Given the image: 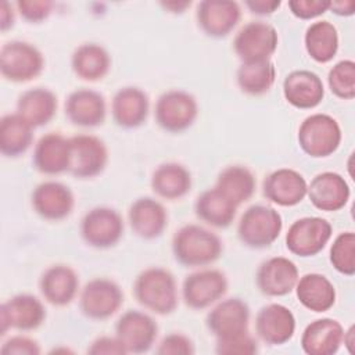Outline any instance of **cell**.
<instances>
[{
  "instance_id": "obj_1",
  "label": "cell",
  "mask_w": 355,
  "mask_h": 355,
  "mask_svg": "<svg viewBox=\"0 0 355 355\" xmlns=\"http://www.w3.org/2000/svg\"><path fill=\"white\" fill-rule=\"evenodd\" d=\"M223 252V241L209 229L189 223L172 237V254L186 268H202L214 263Z\"/></svg>"
},
{
  "instance_id": "obj_2",
  "label": "cell",
  "mask_w": 355,
  "mask_h": 355,
  "mask_svg": "<svg viewBox=\"0 0 355 355\" xmlns=\"http://www.w3.org/2000/svg\"><path fill=\"white\" fill-rule=\"evenodd\" d=\"M136 301L147 311L165 316L178 308V283L165 268L151 266L141 270L133 283Z\"/></svg>"
},
{
  "instance_id": "obj_3",
  "label": "cell",
  "mask_w": 355,
  "mask_h": 355,
  "mask_svg": "<svg viewBox=\"0 0 355 355\" xmlns=\"http://www.w3.org/2000/svg\"><path fill=\"white\" fill-rule=\"evenodd\" d=\"M283 230V218L272 207L254 204L241 215L237 225L239 240L250 248L270 247Z\"/></svg>"
},
{
  "instance_id": "obj_4",
  "label": "cell",
  "mask_w": 355,
  "mask_h": 355,
  "mask_svg": "<svg viewBox=\"0 0 355 355\" xmlns=\"http://www.w3.org/2000/svg\"><path fill=\"white\" fill-rule=\"evenodd\" d=\"M343 139L338 122L327 114L316 112L306 116L300 128L297 140L301 150L312 158L331 155L340 147Z\"/></svg>"
},
{
  "instance_id": "obj_5",
  "label": "cell",
  "mask_w": 355,
  "mask_h": 355,
  "mask_svg": "<svg viewBox=\"0 0 355 355\" xmlns=\"http://www.w3.org/2000/svg\"><path fill=\"white\" fill-rule=\"evenodd\" d=\"M44 68L40 50L22 40H11L0 50V73L14 83H25L36 79Z\"/></svg>"
},
{
  "instance_id": "obj_6",
  "label": "cell",
  "mask_w": 355,
  "mask_h": 355,
  "mask_svg": "<svg viewBox=\"0 0 355 355\" xmlns=\"http://www.w3.org/2000/svg\"><path fill=\"white\" fill-rule=\"evenodd\" d=\"M198 116V104L196 97L180 89H172L162 93L154 107L157 125L169 133H182L193 126Z\"/></svg>"
},
{
  "instance_id": "obj_7",
  "label": "cell",
  "mask_w": 355,
  "mask_h": 355,
  "mask_svg": "<svg viewBox=\"0 0 355 355\" xmlns=\"http://www.w3.org/2000/svg\"><path fill=\"white\" fill-rule=\"evenodd\" d=\"M123 218L110 207H96L87 211L79 225L82 240L98 250H107L116 245L123 236Z\"/></svg>"
},
{
  "instance_id": "obj_8",
  "label": "cell",
  "mask_w": 355,
  "mask_h": 355,
  "mask_svg": "<svg viewBox=\"0 0 355 355\" xmlns=\"http://www.w3.org/2000/svg\"><path fill=\"white\" fill-rule=\"evenodd\" d=\"M123 304V291L119 284L107 277L89 280L79 294V309L90 320H107Z\"/></svg>"
},
{
  "instance_id": "obj_9",
  "label": "cell",
  "mask_w": 355,
  "mask_h": 355,
  "mask_svg": "<svg viewBox=\"0 0 355 355\" xmlns=\"http://www.w3.org/2000/svg\"><path fill=\"white\" fill-rule=\"evenodd\" d=\"M279 35L273 25L263 21L247 22L233 39V51L241 62L266 61L277 50Z\"/></svg>"
},
{
  "instance_id": "obj_10",
  "label": "cell",
  "mask_w": 355,
  "mask_h": 355,
  "mask_svg": "<svg viewBox=\"0 0 355 355\" xmlns=\"http://www.w3.org/2000/svg\"><path fill=\"white\" fill-rule=\"evenodd\" d=\"M108 164V148L94 135L69 137L68 173L76 179H92L101 175Z\"/></svg>"
},
{
  "instance_id": "obj_11",
  "label": "cell",
  "mask_w": 355,
  "mask_h": 355,
  "mask_svg": "<svg viewBox=\"0 0 355 355\" xmlns=\"http://www.w3.org/2000/svg\"><path fill=\"white\" fill-rule=\"evenodd\" d=\"M333 234L330 222L320 216H304L291 223L286 233V247L297 257L319 254Z\"/></svg>"
},
{
  "instance_id": "obj_12",
  "label": "cell",
  "mask_w": 355,
  "mask_h": 355,
  "mask_svg": "<svg viewBox=\"0 0 355 355\" xmlns=\"http://www.w3.org/2000/svg\"><path fill=\"white\" fill-rule=\"evenodd\" d=\"M227 277L219 269H200L187 275L182 284V298L190 309L201 311L216 304L227 293Z\"/></svg>"
},
{
  "instance_id": "obj_13",
  "label": "cell",
  "mask_w": 355,
  "mask_h": 355,
  "mask_svg": "<svg viewBox=\"0 0 355 355\" xmlns=\"http://www.w3.org/2000/svg\"><path fill=\"white\" fill-rule=\"evenodd\" d=\"M46 320L43 302L32 294H17L0 306V336L11 329L18 331H32Z\"/></svg>"
},
{
  "instance_id": "obj_14",
  "label": "cell",
  "mask_w": 355,
  "mask_h": 355,
  "mask_svg": "<svg viewBox=\"0 0 355 355\" xmlns=\"http://www.w3.org/2000/svg\"><path fill=\"white\" fill-rule=\"evenodd\" d=\"M115 336L123 344L128 354H143L155 344L158 324L148 313L128 309L115 323Z\"/></svg>"
},
{
  "instance_id": "obj_15",
  "label": "cell",
  "mask_w": 355,
  "mask_h": 355,
  "mask_svg": "<svg viewBox=\"0 0 355 355\" xmlns=\"http://www.w3.org/2000/svg\"><path fill=\"white\" fill-rule=\"evenodd\" d=\"M31 204L33 211L42 219L58 222L72 214L75 196L67 184L55 180H46L33 189Z\"/></svg>"
},
{
  "instance_id": "obj_16",
  "label": "cell",
  "mask_w": 355,
  "mask_h": 355,
  "mask_svg": "<svg viewBox=\"0 0 355 355\" xmlns=\"http://www.w3.org/2000/svg\"><path fill=\"white\" fill-rule=\"evenodd\" d=\"M205 324L215 338L245 333L250 324V306L237 297L222 300L208 312Z\"/></svg>"
},
{
  "instance_id": "obj_17",
  "label": "cell",
  "mask_w": 355,
  "mask_h": 355,
  "mask_svg": "<svg viewBox=\"0 0 355 355\" xmlns=\"http://www.w3.org/2000/svg\"><path fill=\"white\" fill-rule=\"evenodd\" d=\"M298 276V268L291 259L272 257L258 266L255 284L266 297H283L295 288Z\"/></svg>"
},
{
  "instance_id": "obj_18",
  "label": "cell",
  "mask_w": 355,
  "mask_h": 355,
  "mask_svg": "<svg viewBox=\"0 0 355 355\" xmlns=\"http://www.w3.org/2000/svg\"><path fill=\"white\" fill-rule=\"evenodd\" d=\"M196 18L200 29L211 37L227 36L241 19V8L237 1L202 0L197 4Z\"/></svg>"
},
{
  "instance_id": "obj_19",
  "label": "cell",
  "mask_w": 355,
  "mask_h": 355,
  "mask_svg": "<svg viewBox=\"0 0 355 355\" xmlns=\"http://www.w3.org/2000/svg\"><path fill=\"white\" fill-rule=\"evenodd\" d=\"M295 316L282 304L263 305L255 316V333L268 345H283L295 333Z\"/></svg>"
},
{
  "instance_id": "obj_20",
  "label": "cell",
  "mask_w": 355,
  "mask_h": 355,
  "mask_svg": "<svg viewBox=\"0 0 355 355\" xmlns=\"http://www.w3.org/2000/svg\"><path fill=\"white\" fill-rule=\"evenodd\" d=\"M308 183L295 169L279 168L270 172L262 182V193L266 200L280 207H294L306 196Z\"/></svg>"
},
{
  "instance_id": "obj_21",
  "label": "cell",
  "mask_w": 355,
  "mask_h": 355,
  "mask_svg": "<svg viewBox=\"0 0 355 355\" xmlns=\"http://www.w3.org/2000/svg\"><path fill=\"white\" fill-rule=\"evenodd\" d=\"M306 196L315 208L324 212H336L347 205L351 189L340 173L326 171L313 176L308 184Z\"/></svg>"
},
{
  "instance_id": "obj_22",
  "label": "cell",
  "mask_w": 355,
  "mask_h": 355,
  "mask_svg": "<svg viewBox=\"0 0 355 355\" xmlns=\"http://www.w3.org/2000/svg\"><path fill=\"white\" fill-rule=\"evenodd\" d=\"M67 119L80 128H96L104 123L107 104L104 96L93 89H78L68 94L64 105Z\"/></svg>"
},
{
  "instance_id": "obj_23",
  "label": "cell",
  "mask_w": 355,
  "mask_h": 355,
  "mask_svg": "<svg viewBox=\"0 0 355 355\" xmlns=\"http://www.w3.org/2000/svg\"><path fill=\"white\" fill-rule=\"evenodd\" d=\"M128 220L136 236L153 240L159 237L168 227V211L158 200L140 197L130 204Z\"/></svg>"
},
{
  "instance_id": "obj_24",
  "label": "cell",
  "mask_w": 355,
  "mask_h": 355,
  "mask_svg": "<svg viewBox=\"0 0 355 355\" xmlns=\"http://www.w3.org/2000/svg\"><path fill=\"white\" fill-rule=\"evenodd\" d=\"M148 112L150 98L140 87H121L112 97L111 115L119 128L136 129L141 126L147 121Z\"/></svg>"
},
{
  "instance_id": "obj_25",
  "label": "cell",
  "mask_w": 355,
  "mask_h": 355,
  "mask_svg": "<svg viewBox=\"0 0 355 355\" xmlns=\"http://www.w3.org/2000/svg\"><path fill=\"white\" fill-rule=\"evenodd\" d=\"M283 96L295 108L312 110L323 101L324 86L318 73L308 69H295L283 80Z\"/></svg>"
},
{
  "instance_id": "obj_26",
  "label": "cell",
  "mask_w": 355,
  "mask_h": 355,
  "mask_svg": "<svg viewBox=\"0 0 355 355\" xmlns=\"http://www.w3.org/2000/svg\"><path fill=\"white\" fill-rule=\"evenodd\" d=\"M33 168L47 176L68 172L69 168V139L60 132L43 135L33 148Z\"/></svg>"
},
{
  "instance_id": "obj_27",
  "label": "cell",
  "mask_w": 355,
  "mask_h": 355,
  "mask_svg": "<svg viewBox=\"0 0 355 355\" xmlns=\"http://www.w3.org/2000/svg\"><path fill=\"white\" fill-rule=\"evenodd\" d=\"M39 290L42 297L53 306H67L78 294L79 276L68 265H51L42 273Z\"/></svg>"
},
{
  "instance_id": "obj_28",
  "label": "cell",
  "mask_w": 355,
  "mask_h": 355,
  "mask_svg": "<svg viewBox=\"0 0 355 355\" xmlns=\"http://www.w3.org/2000/svg\"><path fill=\"white\" fill-rule=\"evenodd\" d=\"M344 337V327L331 318H320L311 322L301 334V348L308 355L336 354Z\"/></svg>"
},
{
  "instance_id": "obj_29",
  "label": "cell",
  "mask_w": 355,
  "mask_h": 355,
  "mask_svg": "<svg viewBox=\"0 0 355 355\" xmlns=\"http://www.w3.org/2000/svg\"><path fill=\"white\" fill-rule=\"evenodd\" d=\"M58 98L47 87H32L22 92L17 101L19 114L33 129L47 125L57 114Z\"/></svg>"
},
{
  "instance_id": "obj_30",
  "label": "cell",
  "mask_w": 355,
  "mask_h": 355,
  "mask_svg": "<svg viewBox=\"0 0 355 355\" xmlns=\"http://www.w3.org/2000/svg\"><path fill=\"white\" fill-rule=\"evenodd\" d=\"M237 208L239 205L218 187L202 191L194 202L196 216L201 222L218 229H225L232 225L236 218Z\"/></svg>"
},
{
  "instance_id": "obj_31",
  "label": "cell",
  "mask_w": 355,
  "mask_h": 355,
  "mask_svg": "<svg viewBox=\"0 0 355 355\" xmlns=\"http://www.w3.org/2000/svg\"><path fill=\"white\" fill-rule=\"evenodd\" d=\"M295 294L304 308L318 313L331 309L337 297L333 283L320 273H306L298 277Z\"/></svg>"
},
{
  "instance_id": "obj_32",
  "label": "cell",
  "mask_w": 355,
  "mask_h": 355,
  "mask_svg": "<svg viewBox=\"0 0 355 355\" xmlns=\"http://www.w3.org/2000/svg\"><path fill=\"white\" fill-rule=\"evenodd\" d=\"M153 191L168 201H176L189 194L191 189V173L178 162L158 165L150 180Z\"/></svg>"
},
{
  "instance_id": "obj_33",
  "label": "cell",
  "mask_w": 355,
  "mask_h": 355,
  "mask_svg": "<svg viewBox=\"0 0 355 355\" xmlns=\"http://www.w3.org/2000/svg\"><path fill=\"white\" fill-rule=\"evenodd\" d=\"M71 68L79 79L97 82L104 79L110 72L111 57L103 46L97 43H83L73 50Z\"/></svg>"
},
{
  "instance_id": "obj_34",
  "label": "cell",
  "mask_w": 355,
  "mask_h": 355,
  "mask_svg": "<svg viewBox=\"0 0 355 355\" xmlns=\"http://www.w3.org/2000/svg\"><path fill=\"white\" fill-rule=\"evenodd\" d=\"M33 143V128L17 112L6 114L0 119V153L7 158H17L28 151Z\"/></svg>"
},
{
  "instance_id": "obj_35",
  "label": "cell",
  "mask_w": 355,
  "mask_h": 355,
  "mask_svg": "<svg viewBox=\"0 0 355 355\" xmlns=\"http://www.w3.org/2000/svg\"><path fill=\"white\" fill-rule=\"evenodd\" d=\"M304 44L313 61L319 64L330 62L338 51V32L331 22L316 21L306 28Z\"/></svg>"
},
{
  "instance_id": "obj_36",
  "label": "cell",
  "mask_w": 355,
  "mask_h": 355,
  "mask_svg": "<svg viewBox=\"0 0 355 355\" xmlns=\"http://www.w3.org/2000/svg\"><path fill=\"white\" fill-rule=\"evenodd\" d=\"M215 187L223 191L233 202L241 205L254 196L257 179L247 166L229 165L219 172Z\"/></svg>"
},
{
  "instance_id": "obj_37",
  "label": "cell",
  "mask_w": 355,
  "mask_h": 355,
  "mask_svg": "<svg viewBox=\"0 0 355 355\" xmlns=\"http://www.w3.org/2000/svg\"><path fill=\"white\" fill-rule=\"evenodd\" d=\"M239 89L248 96L268 93L276 80V67L270 60L257 62H241L236 72Z\"/></svg>"
},
{
  "instance_id": "obj_38",
  "label": "cell",
  "mask_w": 355,
  "mask_h": 355,
  "mask_svg": "<svg viewBox=\"0 0 355 355\" xmlns=\"http://www.w3.org/2000/svg\"><path fill=\"white\" fill-rule=\"evenodd\" d=\"M330 263L333 268L345 276H354L355 273V234L354 232L340 233L331 247L329 254Z\"/></svg>"
},
{
  "instance_id": "obj_39",
  "label": "cell",
  "mask_w": 355,
  "mask_h": 355,
  "mask_svg": "<svg viewBox=\"0 0 355 355\" xmlns=\"http://www.w3.org/2000/svg\"><path fill=\"white\" fill-rule=\"evenodd\" d=\"M330 92L341 100H352L355 97V62L352 60H341L334 64L327 75Z\"/></svg>"
},
{
  "instance_id": "obj_40",
  "label": "cell",
  "mask_w": 355,
  "mask_h": 355,
  "mask_svg": "<svg viewBox=\"0 0 355 355\" xmlns=\"http://www.w3.org/2000/svg\"><path fill=\"white\" fill-rule=\"evenodd\" d=\"M258 341L248 333L216 338L215 352L219 355H254L258 352Z\"/></svg>"
},
{
  "instance_id": "obj_41",
  "label": "cell",
  "mask_w": 355,
  "mask_h": 355,
  "mask_svg": "<svg viewBox=\"0 0 355 355\" xmlns=\"http://www.w3.org/2000/svg\"><path fill=\"white\" fill-rule=\"evenodd\" d=\"M15 7L22 19L31 24H40L49 18L54 3L49 0H18Z\"/></svg>"
},
{
  "instance_id": "obj_42",
  "label": "cell",
  "mask_w": 355,
  "mask_h": 355,
  "mask_svg": "<svg viewBox=\"0 0 355 355\" xmlns=\"http://www.w3.org/2000/svg\"><path fill=\"white\" fill-rule=\"evenodd\" d=\"M155 351L159 355H193L196 348L194 343L187 336L182 333H171L159 341Z\"/></svg>"
},
{
  "instance_id": "obj_43",
  "label": "cell",
  "mask_w": 355,
  "mask_h": 355,
  "mask_svg": "<svg viewBox=\"0 0 355 355\" xmlns=\"http://www.w3.org/2000/svg\"><path fill=\"white\" fill-rule=\"evenodd\" d=\"M287 6L295 18L308 21L329 11L330 0H290Z\"/></svg>"
},
{
  "instance_id": "obj_44",
  "label": "cell",
  "mask_w": 355,
  "mask_h": 355,
  "mask_svg": "<svg viewBox=\"0 0 355 355\" xmlns=\"http://www.w3.org/2000/svg\"><path fill=\"white\" fill-rule=\"evenodd\" d=\"M40 352L42 348L35 338L21 334L11 336L0 347L1 355H39Z\"/></svg>"
},
{
  "instance_id": "obj_45",
  "label": "cell",
  "mask_w": 355,
  "mask_h": 355,
  "mask_svg": "<svg viewBox=\"0 0 355 355\" xmlns=\"http://www.w3.org/2000/svg\"><path fill=\"white\" fill-rule=\"evenodd\" d=\"M90 355H125L128 354L123 344L119 341V338L110 337V336H101L97 337L86 349Z\"/></svg>"
},
{
  "instance_id": "obj_46",
  "label": "cell",
  "mask_w": 355,
  "mask_h": 355,
  "mask_svg": "<svg viewBox=\"0 0 355 355\" xmlns=\"http://www.w3.org/2000/svg\"><path fill=\"white\" fill-rule=\"evenodd\" d=\"M245 7L250 10V12L257 15H270L282 6V1L279 0H247Z\"/></svg>"
},
{
  "instance_id": "obj_47",
  "label": "cell",
  "mask_w": 355,
  "mask_h": 355,
  "mask_svg": "<svg viewBox=\"0 0 355 355\" xmlns=\"http://www.w3.org/2000/svg\"><path fill=\"white\" fill-rule=\"evenodd\" d=\"M0 29L1 32H7L14 26V11L11 8V4L8 1H3L0 6Z\"/></svg>"
},
{
  "instance_id": "obj_48",
  "label": "cell",
  "mask_w": 355,
  "mask_h": 355,
  "mask_svg": "<svg viewBox=\"0 0 355 355\" xmlns=\"http://www.w3.org/2000/svg\"><path fill=\"white\" fill-rule=\"evenodd\" d=\"M331 12L340 17H351L355 12V1L354 0H341V1H330Z\"/></svg>"
},
{
  "instance_id": "obj_49",
  "label": "cell",
  "mask_w": 355,
  "mask_h": 355,
  "mask_svg": "<svg viewBox=\"0 0 355 355\" xmlns=\"http://www.w3.org/2000/svg\"><path fill=\"white\" fill-rule=\"evenodd\" d=\"M161 6L169 12L178 14V12H183L187 7H190L191 1H161Z\"/></svg>"
},
{
  "instance_id": "obj_50",
  "label": "cell",
  "mask_w": 355,
  "mask_h": 355,
  "mask_svg": "<svg viewBox=\"0 0 355 355\" xmlns=\"http://www.w3.org/2000/svg\"><path fill=\"white\" fill-rule=\"evenodd\" d=\"M354 331H355V327L349 326V329L347 331H344V337H343V344L347 347L349 354H354V343H355Z\"/></svg>"
}]
</instances>
